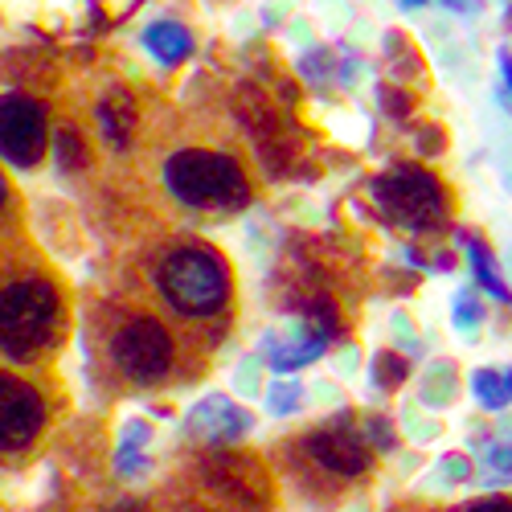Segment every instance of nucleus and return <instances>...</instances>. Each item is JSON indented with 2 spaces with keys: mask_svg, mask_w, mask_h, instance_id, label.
Segmentation results:
<instances>
[{
  "mask_svg": "<svg viewBox=\"0 0 512 512\" xmlns=\"http://www.w3.org/2000/svg\"><path fill=\"white\" fill-rule=\"evenodd\" d=\"M287 476L308 500H336L345 496L353 484H361L373 472L377 451L369 447L365 431L353 410H336L332 418L308 426L283 447Z\"/></svg>",
  "mask_w": 512,
  "mask_h": 512,
  "instance_id": "nucleus-1",
  "label": "nucleus"
},
{
  "mask_svg": "<svg viewBox=\"0 0 512 512\" xmlns=\"http://www.w3.org/2000/svg\"><path fill=\"white\" fill-rule=\"evenodd\" d=\"M156 291L177 320L222 328L234 312V267L218 246L185 238L160 254Z\"/></svg>",
  "mask_w": 512,
  "mask_h": 512,
  "instance_id": "nucleus-2",
  "label": "nucleus"
},
{
  "mask_svg": "<svg viewBox=\"0 0 512 512\" xmlns=\"http://www.w3.org/2000/svg\"><path fill=\"white\" fill-rule=\"evenodd\" d=\"M164 189L193 213H242L254 205V177L238 152L213 144H185L164 160Z\"/></svg>",
  "mask_w": 512,
  "mask_h": 512,
  "instance_id": "nucleus-3",
  "label": "nucleus"
},
{
  "mask_svg": "<svg viewBox=\"0 0 512 512\" xmlns=\"http://www.w3.org/2000/svg\"><path fill=\"white\" fill-rule=\"evenodd\" d=\"M369 197L386 226L406 230L410 238L426 242L451 230V189L447 181L418 160H398L369 181Z\"/></svg>",
  "mask_w": 512,
  "mask_h": 512,
  "instance_id": "nucleus-4",
  "label": "nucleus"
},
{
  "mask_svg": "<svg viewBox=\"0 0 512 512\" xmlns=\"http://www.w3.org/2000/svg\"><path fill=\"white\" fill-rule=\"evenodd\" d=\"M62 295L46 279H21L0 291V349L9 357H33L58 336Z\"/></svg>",
  "mask_w": 512,
  "mask_h": 512,
  "instance_id": "nucleus-5",
  "label": "nucleus"
},
{
  "mask_svg": "<svg viewBox=\"0 0 512 512\" xmlns=\"http://www.w3.org/2000/svg\"><path fill=\"white\" fill-rule=\"evenodd\" d=\"M197 480H201L209 500H218L230 512H271V504H275L271 472L263 467L259 455L209 447L201 467H197Z\"/></svg>",
  "mask_w": 512,
  "mask_h": 512,
  "instance_id": "nucleus-6",
  "label": "nucleus"
},
{
  "mask_svg": "<svg viewBox=\"0 0 512 512\" xmlns=\"http://www.w3.org/2000/svg\"><path fill=\"white\" fill-rule=\"evenodd\" d=\"M234 115L242 123V132L250 136V148L259 156L267 173H287V164L295 156V132H291V115L271 99L259 82H238L234 87Z\"/></svg>",
  "mask_w": 512,
  "mask_h": 512,
  "instance_id": "nucleus-7",
  "label": "nucleus"
},
{
  "mask_svg": "<svg viewBox=\"0 0 512 512\" xmlns=\"http://www.w3.org/2000/svg\"><path fill=\"white\" fill-rule=\"evenodd\" d=\"M111 357L127 381L156 386L177 369V340L156 316H132L111 336Z\"/></svg>",
  "mask_w": 512,
  "mask_h": 512,
  "instance_id": "nucleus-8",
  "label": "nucleus"
},
{
  "mask_svg": "<svg viewBox=\"0 0 512 512\" xmlns=\"http://www.w3.org/2000/svg\"><path fill=\"white\" fill-rule=\"evenodd\" d=\"M50 148V111L29 95L0 99V156L17 168H29Z\"/></svg>",
  "mask_w": 512,
  "mask_h": 512,
  "instance_id": "nucleus-9",
  "label": "nucleus"
},
{
  "mask_svg": "<svg viewBox=\"0 0 512 512\" xmlns=\"http://www.w3.org/2000/svg\"><path fill=\"white\" fill-rule=\"evenodd\" d=\"M185 431L205 447H238L246 435H254V414L230 394H205L185 414Z\"/></svg>",
  "mask_w": 512,
  "mask_h": 512,
  "instance_id": "nucleus-10",
  "label": "nucleus"
},
{
  "mask_svg": "<svg viewBox=\"0 0 512 512\" xmlns=\"http://www.w3.org/2000/svg\"><path fill=\"white\" fill-rule=\"evenodd\" d=\"M332 340L316 328H308L304 320L295 324H283V328H267L259 336V361L271 369V373H300L308 365H316L324 353H328Z\"/></svg>",
  "mask_w": 512,
  "mask_h": 512,
  "instance_id": "nucleus-11",
  "label": "nucleus"
},
{
  "mask_svg": "<svg viewBox=\"0 0 512 512\" xmlns=\"http://www.w3.org/2000/svg\"><path fill=\"white\" fill-rule=\"evenodd\" d=\"M46 422V402L33 386L17 381L13 373H0V447L21 451L37 439Z\"/></svg>",
  "mask_w": 512,
  "mask_h": 512,
  "instance_id": "nucleus-12",
  "label": "nucleus"
},
{
  "mask_svg": "<svg viewBox=\"0 0 512 512\" xmlns=\"http://www.w3.org/2000/svg\"><path fill=\"white\" fill-rule=\"evenodd\" d=\"M455 246L463 250V263H467V275H472V283L488 295V300L512 308V287L496 263V250L492 242L480 234V230H467V226H455Z\"/></svg>",
  "mask_w": 512,
  "mask_h": 512,
  "instance_id": "nucleus-13",
  "label": "nucleus"
},
{
  "mask_svg": "<svg viewBox=\"0 0 512 512\" xmlns=\"http://www.w3.org/2000/svg\"><path fill=\"white\" fill-rule=\"evenodd\" d=\"M472 463H476V476L488 488H512V426H488L472 439Z\"/></svg>",
  "mask_w": 512,
  "mask_h": 512,
  "instance_id": "nucleus-14",
  "label": "nucleus"
},
{
  "mask_svg": "<svg viewBox=\"0 0 512 512\" xmlns=\"http://www.w3.org/2000/svg\"><path fill=\"white\" fill-rule=\"evenodd\" d=\"M144 50L160 62V66H185L189 58H193V50H197V37H193V29L189 25H181V21H173V17H164V21H152L148 29H144Z\"/></svg>",
  "mask_w": 512,
  "mask_h": 512,
  "instance_id": "nucleus-15",
  "label": "nucleus"
},
{
  "mask_svg": "<svg viewBox=\"0 0 512 512\" xmlns=\"http://www.w3.org/2000/svg\"><path fill=\"white\" fill-rule=\"evenodd\" d=\"M99 132H103V140L111 144V148H127L132 144V136H136V119H140V111H136V99L127 95L123 87H115V91H107L103 99H99Z\"/></svg>",
  "mask_w": 512,
  "mask_h": 512,
  "instance_id": "nucleus-16",
  "label": "nucleus"
},
{
  "mask_svg": "<svg viewBox=\"0 0 512 512\" xmlns=\"http://www.w3.org/2000/svg\"><path fill=\"white\" fill-rule=\"evenodd\" d=\"M148 447H152V431H148V422L132 418V422H127L123 431H119V447H115V472H119V476H144L148 467H152Z\"/></svg>",
  "mask_w": 512,
  "mask_h": 512,
  "instance_id": "nucleus-17",
  "label": "nucleus"
},
{
  "mask_svg": "<svg viewBox=\"0 0 512 512\" xmlns=\"http://www.w3.org/2000/svg\"><path fill=\"white\" fill-rule=\"evenodd\" d=\"M381 62H386L390 78L402 82V87H414V78L426 74L422 58H418V50H414V41H410L402 29H390V33H386V41H381Z\"/></svg>",
  "mask_w": 512,
  "mask_h": 512,
  "instance_id": "nucleus-18",
  "label": "nucleus"
},
{
  "mask_svg": "<svg viewBox=\"0 0 512 512\" xmlns=\"http://www.w3.org/2000/svg\"><path fill=\"white\" fill-rule=\"evenodd\" d=\"M472 398L480 402V410L488 414H500L512 406V365L508 369H496V365H484L472 373Z\"/></svg>",
  "mask_w": 512,
  "mask_h": 512,
  "instance_id": "nucleus-19",
  "label": "nucleus"
},
{
  "mask_svg": "<svg viewBox=\"0 0 512 512\" xmlns=\"http://www.w3.org/2000/svg\"><path fill=\"white\" fill-rule=\"evenodd\" d=\"M263 402H267V414H271V418H291V414L304 410L308 390H304V381L295 377V373H275V381L267 386Z\"/></svg>",
  "mask_w": 512,
  "mask_h": 512,
  "instance_id": "nucleus-20",
  "label": "nucleus"
},
{
  "mask_svg": "<svg viewBox=\"0 0 512 512\" xmlns=\"http://www.w3.org/2000/svg\"><path fill=\"white\" fill-rule=\"evenodd\" d=\"M369 381H373V390H381V394L402 390L410 381V357L398 353V349H377L373 361H369Z\"/></svg>",
  "mask_w": 512,
  "mask_h": 512,
  "instance_id": "nucleus-21",
  "label": "nucleus"
},
{
  "mask_svg": "<svg viewBox=\"0 0 512 512\" xmlns=\"http://www.w3.org/2000/svg\"><path fill=\"white\" fill-rule=\"evenodd\" d=\"M455 377H459V369H455V361H435L431 369L422 373V381H418V398L426 402V406H435V410H443L447 402H455V394H459V386H455Z\"/></svg>",
  "mask_w": 512,
  "mask_h": 512,
  "instance_id": "nucleus-22",
  "label": "nucleus"
},
{
  "mask_svg": "<svg viewBox=\"0 0 512 512\" xmlns=\"http://www.w3.org/2000/svg\"><path fill=\"white\" fill-rule=\"evenodd\" d=\"M484 320H488L484 291H480L476 283L459 287V291H455V300H451V324H455V332L472 336V332H480V328H484Z\"/></svg>",
  "mask_w": 512,
  "mask_h": 512,
  "instance_id": "nucleus-23",
  "label": "nucleus"
},
{
  "mask_svg": "<svg viewBox=\"0 0 512 512\" xmlns=\"http://www.w3.org/2000/svg\"><path fill=\"white\" fill-rule=\"evenodd\" d=\"M377 107L386 111V119H394V123H410L414 119V87H402V82H394V78L377 82Z\"/></svg>",
  "mask_w": 512,
  "mask_h": 512,
  "instance_id": "nucleus-24",
  "label": "nucleus"
},
{
  "mask_svg": "<svg viewBox=\"0 0 512 512\" xmlns=\"http://www.w3.org/2000/svg\"><path fill=\"white\" fill-rule=\"evenodd\" d=\"M300 74L312 82V87H328V82H340V54L328 46H316L300 58Z\"/></svg>",
  "mask_w": 512,
  "mask_h": 512,
  "instance_id": "nucleus-25",
  "label": "nucleus"
},
{
  "mask_svg": "<svg viewBox=\"0 0 512 512\" xmlns=\"http://www.w3.org/2000/svg\"><path fill=\"white\" fill-rule=\"evenodd\" d=\"M54 160L62 173H78V168H87V140H82L74 127H62L54 136Z\"/></svg>",
  "mask_w": 512,
  "mask_h": 512,
  "instance_id": "nucleus-26",
  "label": "nucleus"
},
{
  "mask_svg": "<svg viewBox=\"0 0 512 512\" xmlns=\"http://www.w3.org/2000/svg\"><path fill=\"white\" fill-rule=\"evenodd\" d=\"M361 431H365V439H369L373 451H381V455L398 451V431H394L390 414H369V418H361Z\"/></svg>",
  "mask_w": 512,
  "mask_h": 512,
  "instance_id": "nucleus-27",
  "label": "nucleus"
},
{
  "mask_svg": "<svg viewBox=\"0 0 512 512\" xmlns=\"http://www.w3.org/2000/svg\"><path fill=\"white\" fill-rule=\"evenodd\" d=\"M439 476L447 484H467V480H476V463L467 451H451V455L439 459Z\"/></svg>",
  "mask_w": 512,
  "mask_h": 512,
  "instance_id": "nucleus-28",
  "label": "nucleus"
},
{
  "mask_svg": "<svg viewBox=\"0 0 512 512\" xmlns=\"http://www.w3.org/2000/svg\"><path fill=\"white\" fill-rule=\"evenodd\" d=\"M447 512H512V492H488V496H472Z\"/></svg>",
  "mask_w": 512,
  "mask_h": 512,
  "instance_id": "nucleus-29",
  "label": "nucleus"
},
{
  "mask_svg": "<svg viewBox=\"0 0 512 512\" xmlns=\"http://www.w3.org/2000/svg\"><path fill=\"white\" fill-rule=\"evenodd\" d=\"M496 74H500V107L512 115V46H500L496 50Z\"/></svg>",
  "mask_w": 512,
  "mask_h": 512,
  "instance_id": "nucleus-30",
  "label": "nucleus"
},
{
  "mask_svg": "<svg viewBox=\"0 0 512 512\" xmlns=\"http://www.w3.org/2000/svg\"><path fill=\"white\" fill-rule=\"evenodd\" d=\"M414 140H418V148H422L426 156H435V152L443 148V132H439V127H418Z\"/></svg>",
  "mask_w": 512,
  "mask_h": 512,
  "instance_id": "nucleus-31",
  "label": "nucleus"
},
{
  "mask_svg": "<svg viewBox=\"0 0 512 512\" xmlns=\"http://www.w3.org/2000/svg\"><path fill=\"white\" fill-rule=\"evenodd\" d=\"M443 9H451V13H459V17H476V13H484V0H439Z\"/></svg>",
  "mask_w": 512,
  "mask_h": 512,
  "instance_id": "nucleus-32",
  "label": "nucleus"
},
{
  "mask_svg": "<svg viewBox=\"0 0 512 512\" xmlns=\"http://www.w3.org/2000/svg\"><path fill=\"white\" fill-rule=\"evenodd\" d=\"M181 512H230V508H222L218 500H209V496H205L201 504H189V508H181Z\"/></svg>",
  "mask_w": 512,
  "mask_h": 512,
  "instance_id": "nucleus-33",
  "label": "nucleus"
},
{
  "mask_svg": "<svg viewBox=\"0 0 512 512\" xmlns=\"http://www.w3.org/2000/svg\"><path fill=\"white\" fill-rule=\"evenodd\" d=\"M398 5H402L406 13H414V9H422V5H431V0H398Z\"/></svg>",
  "mask_w": 512,
  "mask_h": 512,
  "instance_id": "nucleus-34",
  "label": "nucleus"
},
{
  "mask_svg": "<svg viewBox=\"0 0 512 512\" xmlns=\"http://www.w3.org/2000/svg\"><path fill=\"white\" fill-rule=\"evenodd\" d=\"M0 205H5V177H0Z\"/></svg>",
  "mask_w": 512,
  "mask_h": 512,
  "instance_id": "nucleus-35",
  "label": "nucleus"
}]
</instances>
